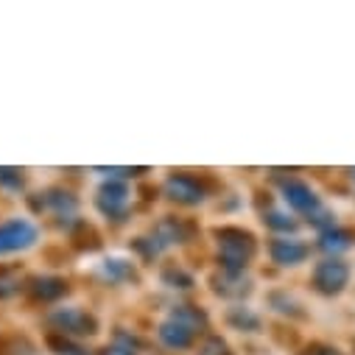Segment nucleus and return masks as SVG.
Wrapping results in <instances>:
<instances>
[{"mask_svg":"<svg viewBox=\"0 0 355 355\" xmlns=\"http://www.w3.org/2000/svg\"><path fill=\"white\" fill-rule=\"evenodd\" d=\"M191 232H193V227H191L185 218H173V216H168V218H162V221L157 224V230H154V241L165 249V246H171V243H185V241L191 238Z\"/></svg>","mask_w":355,"mask_h":355,"instance_id":"obj_9","label":"nucleus"},{"mask_svg":"<svg viewBox=\"0 0 355 355\" xmlns=\"http://www.w3.org/2000/svg\"><path fill=\"white\" fill-rule=\"evenodd\" d=\"M31 294L37 300H42V302H53V300L67 294V283L62 277H37L31 283Z\"/></svg>","mask_w":355,"mask_h":355,"instance_id":"obj_13","label":"nucleus"},{"mask_svg":"<svg viewBox=\"0 0 355 355\" xmlns=\"http://www.w3.org/2000/svg\"><path fill=\"white\" fill-rule=\"evenodd\" d=\"M349 280V269H347V263L336 260V257H327L322 260L316 269H313V286L316 291L322 294H338Z\"/></svg>","mask_w":355,"mask_h":355,"instance_id":"obj_5","label":"nucleus"},{"mask_svg":"<svg viewBox=\"0 0 355 355\" xmlns=\"http://www.w3.org/2000/svg\"><path fill=\"white\" fill-rule=\"evenodd\" d=\"M101 275L112 283H121V280H135V269H132V263L121 260V257H107L101 263Z\"/></svg>","mask_w":355,"mask_h":355,"instance_id":"obj_15","label":"nucleus"},{"mask_svg":"<svg viewBox=\"0 0 355 355\" xmlns=\"http://www.w3.org/2000/svg\"><path fill=\"white\" fill-rule=\"evenodd\" d=\"M45 202H48L59 216H67V213L76 210V199H73V193H67V191H51V193L45 196Z\"/></svg>","mask_w":355,"mask_h":355,"instance_id":"obj_16","label":"nucleus"},{"mask_svg":"<svg viewBox=\"0 0 355 355\" xmlns=\"http://www.w3.org/2000/svg\"><path fill=\"white\" fill-rule=\"evenodd\" d=\"M20 286V277L15 272H0V297H12Z\"/></svg>","mask_w":355,"mask_h":355,"instance_id":"obj_22","label":"nucleus"},{"mask_svg":"<svg viewBox=\"0 0 355 355\" xmlns=\"http://www.w3.org/2000/svg\"><path fill=\"white\" fill-rule=\"evenodd\" d=\"M101 173H107L110 176V180H121L123 182V176H135V173H140V168H98Z\"/></svg>","mask_w":355,"mask_h":355,"instance_id":"obj_24","label":"nucleus"},{"mask_svg":"<svg viewBox=\"0 0 355 355\" xmlns=\"http://www.w3.org/2000/svg\"><path fill=\"white\" fill-rule=\"evenodd\" d=\"M165 193H168V199L180 202V205H199L205 199V185L191 173H173L165 182Z\"/></svg>","mask_w":355,"mask_h":355,"instance_id":"obj_6","label":"nucleus"},{"mask_svg":"<svg viewBox=\"0 0 355 355\" xmlns=\"http://www.w3.org/2000/svg\"><path fill=\"white\" fill-rule=\"evenodd\" d=\"M34 241H37V227L26 218H12L0 224V254L28 249L34 246Z\"/></svg>","mask_w":355,"mask_h":355,"instance_id":"obj_3","label":"nucleus"},{"mask_svg":"<svg viewBox=\"0 0 355 355\" xmlns=\"http://www.w3.org/2000/svg\"><path fill=\"white\" fill-rule=\"evenodd\" d=\"M168 319L180 322V324H182V327H188L193 336H196V333H202V330L207 327V313H205V311H199L196 305H180V308H173Z\"/></svg>","mask_w":355,"mask_h":355,"instance_id":"obj_12","label":"nucleus"},{"mask_svg":"<svg viewBox=\"0 0 355 355\" xmlns=\"http://www.w3.org/2000/svg\"><path fill=\"white\" fill-rule=\"evenodd\" d=\"M352 232L349 230H341V227H327L322 235H319V246L324 249V252H344V249H349L352 246Z\"/></svg>","mask_w":355,"mask_h":355,"instance_id":"obj_14","label":"nucleus"},{"mask_svg":"<svg viewBox=\"0 0 355 355\" xmlns=\"http://www.w3.org/2000/svg\"><path fill=\"white\" fill-rule=\"evenodd\" d=\"M0 185L12 188V191H20L23 188V173L17 168H0Z\"/></svg>","mask_w":355,"mask_h":355,"instance_id":"obj_21","label":"nucleus"},{"mask_svg":"<svg viewBox=\"0 0 355 355\" xmlns=\"http://www.w3.org/2000/svg\"><path fill=\"white\" fill-rule=\"evenodd\" d=\"M230 322H232L235 327H243V330H257V327H260V319H257L254 313H249L246 308L232 311V313H230Z\"/></svg>","mask_w":355,"mask_h":355,"instance_id":"obj_19","label":"nucleus"},{"mask_svg":"<svg viewBox=\"0 0 355 355\" xmlns=\"http://www.w3.org/2000/svg\"><path fill=\"white\" fill-rule=\"evenodd\" d=\"M266 224H269L272 230H280V232H294L297 230V221L283 210H269L266 213Z\"/></svg>","mask_w":355,"mask_h":355,"instance_id":"obj_17","label":"nucleus"},{"mask_svg":"<svg viewBox=\"0 0 355 355\" xmlns=\"http://www.w3.org/2000/svg\"><path fill=\"white\" fill-rule=\"evenodd\" d=\"M283 199H286V205L294 207L297 213L313 216V213L319 210V196H316L302 180H288V182L283 185Z\"/></svg>","mask_w":355,"mask_h":355,"instance_id":"obj_7","label":"nucleus"},{"mask_svg":"<svg viewBox=\"0 0 355 355\" xmlns=\"http://www.w3.org/2000/svg\"><path fill=\"white\" fill-rule=\"evenodd\" d=\"M199 355H227V344L218 338V336H210L205 344H202V352Z\"/></svg>","mask_w":355,"mask_h":355,"instance_id":"obj_23","label":"nucleus"},{"mask_svg":"<svg viewBox=\"0 0 355 355\" xmlns=\"http://www.w3.org/2000/svg\"><path fill=\"white\" fill-rule=\"evenodd\" d=\"M104 355H135L132 349H126V347H112V349H107Z\"/></svg>","mask_w":355,"mask_h":355,"instance_id":"obj_26","label":"nucleus"},{"mask_svg":"<svg viewBox=\"0 0 355 355\" xmlns=\"http://www.w3.org/2000/svg\"><path fill=\"white\" fill-rule=\"evenodd\" d=\"M216 238H218V260L224 266V272H243L254 254L252 232L241 227H221L216 230Z\"/></svg>","mask_w":355,"mask_h":355,"instance_id":"obj_1","label":"nucleus"},{"mask_svg":"<svg viewBox=\"0 0 355 355\" xmlns=\"http://www.w3.org/2000/svg\"><path fill=\"white\" fill-rule=\"evenodd\" d=\"M249 277L243 272H221L213 277V291L221 294V297H230V300H241L249 294Z\"/></svg>","mask_w":355,"mask_h":355,"instance_id":"obj_10","label":"nucleus"},{"mask_svg":"<svg viewBox=\"0 0 355 355\" xmlns=\"http://www.w3.org/2000/svg\"><path fill=\"white\" fill-rule=\"evenodd\" d=\"M48 344H51V349H56V355H87L78 344H73L67 338H59V336H51Z\"/></svg>","mask_w":355,"mask_h":355,"instance_id":"obj_20","label":"nucleus"},{"mask_svg":"<svg viewBox=\"0 0 355 355\" xmlns=\"http://www.w3.org/2000/svg\"><path fill=\"white\" fill-rule=\"evenodd\" d=\"M352 176H355V171H352Z\"/></svg>","mask_w":355,"mask_h":355,"instance_id":"obj_27","label":"nucleus"},{"mask_svg":"<svg viewBox=\"0 0 355 355\" xmlns=\"http://www.w3.org/2000/svg\"><path fill=\"white\" fill-rule=\"evenodd\" d=\"M162 283L171 286V288H191L193 286V277L182 269H165L162 272Z\"/></svg>","mask_w":355,"mask_h":355,"instance_id":"obj_18","label":"nucleus"},{"mask_svg":"<svg viewBox=\"0 0 355 355\" xmlns=\"http://www.w3.org/2000/svg\"><path fill=\"white\" fill-rule=\"evenodd\" d=\"M308 243H302V241H297V238H277V241H272V246H269V254H272V260L275 263H280V266H297V263H302L305 257H308Z\"/></svg>","mask_w":355,"mask_h":355,"instance_id":"obj_8","label":"nucleus"},{"mask_svg":"<svg viewBox=\"0 0 355 355\" xmlns=\"http://www.w3.org/2000/svg\"><path fill=\"white\" fill-rule=\"evenodd\" d=\"M98 210L115 221H121L129 210V185L121 182V180H107L101 188H98Z\"/></svg>","mask_w":355,"mask_h":355,"instance_id":"obj_4","label":"nucleus"},{"mask_svg":"<svg viewBox=\"0 0 355 355\" xmlns=\"http://www.w3.org/2000/svg\"><path fill=\"white\" fill-rule=\"evenodd\" d=\"M311 355H341L336 347H313V349H308Z\"/></svg>","mask_w":355,"mask_h":355,"instance_id":"obj_25","label":"nucleus"},{"mask_svg":"<svg viewBox=\"0 0 355 355\" xmlns=\"http://www.w3.org/2000/svg\"><path fill=\"white\" fill-rule=\"evenodd\" d=\"M157 336H159V341H162L165 347H171V349H185V347H191L193 338H196L188 327H182L180 322H173V319H165V322L159 324Z\"/></svg>","mask_w":355,"mask_h":355,"instance_id":"obj_11","label":"nucleus"},{"mask_svg":"<svg viewBox=\"0 0 355 355\" xmlns=\"http://www.w3.org/2000/svg\"><path fill=\"white\" fill-rule=\"evenodd\" d=\"M48 322L62 333V336H93L98 330L96 316H90L81 308H59L48 316Z\"/></svg>","mask_w":355,"mask_h":355,"instance_id":"obj_2","label":"nucleus"}]
</instances>
